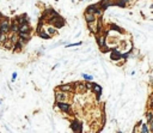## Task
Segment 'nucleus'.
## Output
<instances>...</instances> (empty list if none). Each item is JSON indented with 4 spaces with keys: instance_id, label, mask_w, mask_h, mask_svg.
Instances as JSON below:
<instances>
[{
    "instance_id": "nucleus-1",
    "label": "nucleus",
    "mask_w": 153,
    "mask_h": 133,
    "mask_svg": "<svg viewBox=\"0 0 153 133\" xmlns=\"http://www.w3.org/2000/svg\"><path fill=\"white\" fill-rule=\"evenodd\" d=\"M48 23H49L50 25L55 27L56 29H60V28L65 27V19L61 17L60 14H59V16H55V17H52V18H49V19H48Z\"/></svg>"
},
{
    "instance_id": "nucleus-2",
    "label": "nucleus",
    "mask_w": 153,
    "mask_h": 133,
    "mask_svg": "<svg viewBox=\"0 0 153 133\" xmlns=\"http://www.w3.org/2000/svg\"><path fill=\"white\" fill-rule=\"evenodd\" d=\"M55 100L56 102H66L68 100V95L67 92H63V91H56L55 92Z\"/></svg>"
},
{
    "instance_id": "nucleus-3",
    "label": "nucleus",
    "mask_w": 153,
    "mask_h": 133,
    "mask_svg": "<svg viewBox=\"0 0 153 133\" xmlns=\"http://www.w3.org/2000/svg\"><path fill=\"white\" fill-rule=\"evenodd\" d=\"M71 128H72L73 132H77V133L83 132V126H81L80 121H78V120H73V121L71 122Z\"/></svg>"
},
{
    "instance_id": "nucleus-4",
    "label": "nucleus",
    "mask_w": 153,
    "mask_h": 133,
    "mask_svg": "<svg viewBox=\"0 0 153 133\" xmlns=\"http://www.w3.org/2000/svg\"><path fill=\"white\" fill-rule=\"evenodd\" d=\"M56 108H59L60 110L65 112V113H71V106L66 103V102H56Z\"/></svg>"
},
{
    "instance_id": "nucleus-5",
    "label": "nucleus",
    "mask_w": 153,
    "mask_h": 133,
    "mask_svg": "<svg viewBox=\"0 0 153 133\" xmlns=\"http://www.w3.org/2000/svg\"><path fill=\"white\" fill-rule=\"evenodd\" d=\"M10 22L7 19L5 20H2L1 23H0V33H2V34H7L8 31H10Z\"/></svg>"
},
{
    "instance_id": "nucleus-6",
    "label": "nucleus",
    "mask_w": 153,
    "mask_h": 133,
    "mask_svg": "<svg viewBox=\"0 0 153 133\" xmlns=\"http://www.w3.org/2000/svg\"><path fill=\"white\" fill-rule=\"evenodd\" d=\"M59 90L63 91V92H74L75 91L73 88V84H62V85L59 87Z\"/></svg>"
},
{
    "instance_id": "nucleus-7",
    "label": "nucleus",
    "mask_w": 153,
    "mask_h": 133,
    "mask_svg": "<svg viewBox=\"0 0 153 133\" xmlns=\"http://www.w3.org/2000/svg\"><path fill=\"white\" fill-rule=\"evenodd\" d=\"M73 87H75V91H78V92H85V90H86L85 83L75 82V83H73Z\"/></svg>"
},
{
    "instance_id": "nucleus-8",
    "label": "nucleus",
    "mask_w": 153,
    "mask_h": 133,
    "mask_svg": "<svg viewBox=\"0 0 153 133\" xmlns=\"http://www.w3.org/2000/svg\"><path fill=\"white\" fill-rule=\"evenodd\" d=\"M98 5H99L100 8H103V10H107L109 6L115 5V2L110 1V0H102V1H99V2H98Z\"/></svg>"
},
{
    "instance_id": "nucleus-9",
    "label": "nucleus",
    "mask_w": 153,
    "mask_h": 133,
    "mask_svg": "<svg viewBox=\"0 0 153 133\" xmlns=\"http://www.w3.org/2000/svg\"><path fill=\"white\" fill-rule=\"evenodd\" d=\"M110 59L114 60V61H119L120 59H122V54L119 52V50H111V54H110Z\"/></svg>"
},
{
    "instance_id": "nucleus-10",
    "label": "nucleus",
    "mask_w": 153,
    "mask_h": 133,
    "mask_svg": "<svg viewBox=\"0 0 153 133\" xmlns=\"http://www.w3.org/2000/svg\"><path fill=\"white\" fill-rule=\"evenodd\" d=\"M92 90H93V92L94 93H97V100H99L100 95H102V88H100L98 84H93Z\"/></svg>"
},
{
    "instance_id": "nucleus-11",
    "label": "nucleus",
    "mask_w": 153,
    "mask_h": 133,
    "mask_svg": "<svg viewBox=\"0 0 153 133\" xmlns=\"http://www.w3.org/2000/svg\"><path fill=\"white\" fill-rule=\"evenodd\" d=\"M18 33H30V25L29 23H24L19 25V31Z\"/></svg>"
},
{
    "instance_id": "nucleus-12",
    "label": "nucleus",
    "mask_w": 153,
    "mask_h": 133,
    "mask_svg": "<svg viewBox=\"0 0 153 133\" xmlns=\"http://www.w3.org/2000/svg\"><path fill=\"white\" fill-rule=\"evenodd\" d=\"M99 7V5L98 4H92V5H90V6L86 7V11L85 12H87V13H93L94 14V12H96V10Z\"/></svg>"
},
{
    "instance_id": "nucleus-13",
    "label": "nucleus",
    "mask_w": 153,
    "mask_h": 133,
    "mask_svg": "<svg viewBox=\"0 0 153 133\" xmlns=\"http://www.w3.org/2000/svg\"><path fill=\"white\" fill-rule=\"evenodd\" d=\"M85 20H86V23H92V22H96V16L93 13H87L85 12Z\"/></svg>"
},
{
    "instance_id": "nucleus-14",
    "label": "nucleus",
    "mask_w": 153,
    "mask_h": 133,
    "mask_svg": "<svg viewBox=\"0 0 153 133\" xmlns=\"http://www.w3.org/2000/svg\"><path fill=\"white\" fill-rule=\"evenodd\" d=\"M97 42H98V46L100 47V49L107 46V43H105V36H102V37L97 36Z\"/></svg>"
},
{
    "instance_id": "nucleus-15",
    "label": "nucleus",
    "mask_w": 153,
    "mask_h": 133,
    "mask_svg": "<svg viewBox=\"0 0 153 133\" xmlns=\"http://www.w3.org/2000/svg\"><path fill=\"white\" fill-rule=\"evenodd\" d=\"M37 34H38V36H40L41 39H44V40H49V39L52 37V36H50L49 34L47 33L46 30H41L40 33H37Z\"/></svg>"
},
{
    "instance_id": "nucleus-16",
    "label": "nucleus",
    "mask_w": 153,
    "mask_h": 133,
    "mask_svg": "<svg viewBox=\"0 0 153 133\" xmlns=\"http://www.w3.org/2000/svg\"><path fill=\"white\" fill-rule=\"evenodd\" d=\"M18 36H19L20 39H23V40H25V41L30 40V34L29 33H18Z\"/></svg>"
},
{
    "instance_id": "nucleus-17",
    "label": "nucleus",
    "mask_w": 153,
    "mask_h": 133,
    "mask_svg": "<svg viewBox=\"0 0 153 133\" xmlns=\"http://www.w3.org/2000/svg\"><path fill=\"white\" fill-rule=\"evenodd\" d=\"M47 33L49 34L50 36H53V35H55V34H56V28H55V27H49L48 29H47Z\"/></svg>"
},
{
    "instance_id": "nucleus-18",
    "label": "nucleus",
    "mask_w": 153,
    "mask_h": 133,
    "mask_svg": "<svg viewBox=\"0 0 153 133\" xmlns=\"http://www.w3.org/2000/svg\"><path fill=\"white\" fill-rule=\"evenodd\" d=\"M142 133H148V132H151L150 131V128H148V126H147L146 124H141V130H140Z\"/></svg>"
},
{
    "instance_id": "nucleus-19",
    "label": "nucleus",
    "mask_w": 153,
    "mask_h": 133,
    "mask_svg": "<svg viewBox=\"0 0 153 133\" xmlns=\"http://www.w3.org/2000/svg\"><path fill=\"white\" fill-rule=\"evenodd\" d=\"M146 118H147V121H148V124L152 121V119H153V112L152 110H148L146 113Z\"/></svg>"
},
{
    "instance_id": "nucleus-20",
    "label": "nucleus",
    "mask_w": 153,
    "mask_h": 133,
    "mask_svg": "<svg viewBox=\"0 0 153 133\" xmlns=\"http://www.w3.org/2000/svg\"><path fill=\"white\" fill-rule=\"evenodd\" d=\"M111 29H113V30H116L119 34H122V31H123L122 28H120L119 25H116V24H111Z\"/></svg>"
},
{
    "instance_id": "nucleus-21",
    "label": "nucleus",
    "mask_w": 153,
    "mask_h": 133,
    "mask_svg": "<svg viewBox=\"0 0 153 133\" xmlns=\"http://www.w3.org/2000/svg\"><path fill=\"white\" fill-rule=\"evenodd\" d=\"M103 8H100V7H98L97 10H96V12H94V16H98V17H103Z\"/></svg>"
},
{
    "instance_id": "nucleus-22",
    "label": "nucleus",
    "mask_w": 153,
    "mask_h": 133,
    "mask_svg": "<svg viewBox=\"0 0 153 133\" xmlns=\"http://www.w3.org/2000/svg\"><path fill=\"white\" fill-rule=\"evenodd\" d=\"M81 76H83V78H84L85 80H90V82H92V79H93V77H92V76H90V74L83 73Z\"/></svg>"
},
{
    "instance_id": "nucleus-23",
    "label": "nucleus",
    "mask_w": 153,
    "mask_h": 133,
    "mask_svg": "<svg viewBox=\"0 0 153 133\" xmlns=\"http://www.w3.org/2000/svg\"><path fill=\"white\" fill-rule=\"evenodd\" d=\"M115 5H116V6H120V7H124L126 6V2H123L122 0H117V1L115 2Z\"/></svg>"
},
{
    "instance_id": "nucleus-24",
    "label": "nucleus",
    "mask_w": 153,
    "mask_h": 133,
    "mask_svg": "<svg viewBox=\"0 0 153 133\" xmlns=\"http://www.w3.org/2000/svg\"><path fill=\"white\" fill-rule=\"evenodd\" d=\"M81 42H77V43H72V44H67V47H75V46H80Z\"/></svg>"
},
{
    "instance_id": "nucleus-25",
    "label": "nucleus",
    "mask_w": 153,
    "mask_h": 133,
    "mask_svg": "<svg viewBox=\"0 0 153 133\" xmlns=\"http://www.w3.org/2000/svg\"><path fill=\"white\" fill-rule=\"evenodd\" d=\"M148 107L150 108H153V96L150 98V103H148Z\"/></svg>"
},
{
    "instance_id": "nucleus-26",
    "label": "nucleus",
    "mask_w": 153,
    "mask_h": 133,
    "mask_svg": "<svg viewBox=\"0 0 153 133\" xmlns=\"http://www.w3.org/2000/svg\"><path fill=\"white\" fill-rule=\"evenodd\" d=\"M150 131H151V132H153V119H152V121L150 122Z\"/></svg>"
},
{
    "instance_id": "nucleus-27",
    "label": "nucleus",
    "mask_w": 153,
    "mask_h": 133,
    "mask_svg": "<svg viewBox=\"0 0 153 133\" xmlns=\"http://www.w3.org/2000/svg\"><path fill=\"white\" fill-rule=\"evenodd\" d=\"M16 78H17V73L14 72V73L12 74V82H14V80H16Z\"/></svg>"
},
{
    "instance_id": "nucleus-28",
    "label": "nucleus",
    "mask_w": 153,
    "mask_h": 133,
    "mask_svg": "<svg viewBox=\"0 0 153 133\" xmlns=\"http://www.w3.org/2000/svg\"><path fill=\"white\" fill-rule=\"evenodd\" d=\"M122 1H123V2H126V4L128 2V0H122Z\"/></svg>"
},
{
    "instance_id": "nucleus-29",
    "label": "nucleus",
    "mask_w": 153,
    "mask_h": 133,
    "mask_svg": "<svg viewBox=\"0 0 153 133\" xmlns=\"http://www.w3.org/2000/svg\"><path fill=\"white\" fill-rule=\"evenodd\" d=\"M1 17H2V14H1V13H0V18H1Z\"/></svg>"
},
{
    "instance_id": "nucleus-30",
    "label": "nucleus",
    "mask_w": 153,
    "mask_h": 133,
    "mask_svg": "<svg viewBox=\"0 0 153 133\" xmlns=\"http://www.w3.org/2000/svg\"><path fill=\"white\" fill-rule=\"evenodd\" d=\"M80 1H83V0H80Z\"/></svg>"
}]
</instances>
